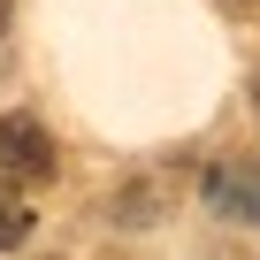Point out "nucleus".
<instances>
[{
  "label": "nucleus",
  "mask_w": 260,
  "mask_h": 260,
  "mask_svg": "<svg viewBox=\"0 0 260 260\" xmlns=\"http://www.w3.org/2000/svg\"><path fill=\"white\" fill-rule=\"evenodd\" d=\"M207 207L230 214V222H260V161H245V153L214 161L207 169Z\"/></svg>",
  "instance_id": "f257e3e1"
},
{
  "label": "nucleus",
  "mask_w": 260,
  "mask_h": 260,
  "mask_svg": "<svg viewBox=\"0 0 260 260\" xmlns=\"http://www.w3.org/2000/svg\"><path fill=\"white\" fill-rule=\"evenodd\" d=\"M0 169L46 184V176H54V138H46V122H31V115H0Z\"/></svg>",
  "instance_id": "f03ea898"
},
{
  "label": "nucleus",
  "mask_w": 260,
  "mask_h": 260,
  "mask_svg": "<svg viewBox=\"0 0 260 260\" xmlns=\"http://www.w3.org/2000/svg\"><path fill=\"white\" fill-rule=\"evenodd\" d=\"M23 237H31V207H23L8 184H0V252H16Z\"/></svg>",
  "instance_id": "7ed1b4c3"
}]
</instances>
